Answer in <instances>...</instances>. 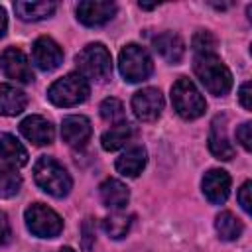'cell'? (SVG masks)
<instances>
[{
    "label": "cell",
    "mask_w": 252,
    "mask_h": 252,
    "mask_svg": "<svg viewBox=\"0 0 252 252\" xmlns=\"http://www.w3.org/2000/svg\"><path fill=\"white\" fill-rule=\"evenodd\" d=\"M217 47V37L207 32V30H199L193 35V49L197 51V55H211Z\"/></svg>",
    "instance_id": "cell-27"
},
{
    "label": "cell",
    "mask_w": 252,
    "mask_h": 252,
    "mask_svg": "<svg viewBox=\"0 0 252 252\" xmlns=\"http://www.w3.org/2000/svg\"><path fill=\"white\" fill-rule=\"evenodd\" d=\"M10 222H8V217L0 211V246H4L8 240H10Z\"/></svg>",
    "instance_id": "cell-31"
},
{
    "label": "cell",
    "mask_w": 252,
    "mask_h": 252,
    "mask_svg": "<svg viewBox=\"0 0 252 252\" xmlns=\"http://www.w3.org/2000/svg\"><path fill=\"white\" fill-rule=\"evenodd\" d=\"M6 28H8V18H6V10L0 6V37L6 33Z\"/></svg>",
    "instance_id": "cell-33"
},
{
    "label": "cell",
    "mask_w": 252,
    "mask_h": 252,
    "mask_svg": "<svg viewBox=\"0 0 252 252\" xmlns=\"http://www.w3.org/2000/svg\"><path fill=\"white\" fill-rule=\"evenodd\" d=\"M238 98H240V104H242L246 110L252 108V102H250V83H248V81L242 83V87H240V91H238Z\"/></svg>",
    "instance_id": "cell-32"
},
{
    "label": "cell",
    "mask_w": 252,
    "mask_h": 252,
    "mask_svg": "<svg viewBox=\"0 0 252 252\" xmlns=\"http://www.w3.org/2000/svg\"><path fill=\"white\" fill-rule=\"evenodd\" d=\"M0 69L12 81H18V83H32L33 81V71L30 65V59L18 47H6L0 53Z\"/></svg>",
    "instance_id": "cell-8"
},
{
    "label": "cell",
    "mask_w": 252,
    "mask_h": 252,
    "mask_svg": "<svg viewBox=\"0 0 252 252\" xmlns=\"http://www.w3.org/2000/svg\"><path fill=\"white\" fill-rule=\"evenodd\" d=\"M250 187H252V183L250 181H244L242 187L238 189V197H236L244 213H250Z\"/></svg>",
    "instance_id": "cell-30"
},
{
    "label": "cell",
    "mask_w": 252,
    "mask_h": 252,
    "mask_svg": "<svg viewBox=\"0 0 252 252\" xmlns=\"http://www.w3.org/2000/svg\"><path fill=\"white\" fill-rule=\"evenodd\" d=\"M154 49L167 61V63H179L183 59V53H185V43L183 39L173 33V32H163L159 35L154 37L152 41Z\"/></svg>",
    "instance_id": "cell-15"
},
{
    "label": "cell",
    "mask_w": 252,
    "mask_h": 252,
    "mask_svg": "<svg viewBox=\"0 0 252 252\" xmlns=\"http://www.w3.org/2000/svg\"><path fill=\"white\" fill-rule=\"evenodd\" d=\"M236 142H240V146L250 152L252 150V136H250V122H242L236 128Z\"/></svg>",
    "instance_id": "cell-29"
},
{
    "label": "cell",
    "mask_w": 252,
    "mask_h": 252,
    "mask_svg": "<svg viewBox=\"0 0 252 252\" xmlns=\"http://www.w3.org/2000/svg\"><path fill=\"white\" fill-rule=\"evenodd\" d=\"M98 193H100V201L104 203V207H108L112 211H122L128 205V199H130L128 187L118 179L102 181L100 187H98Z\"/></svg>",
    "instance_id": "cell-17"
},
{
    "label": "cell",
    "mask_w": 252,
    "mask_h": 252,
    "mask_svg": "<svg viewBox=\"0 0 252 252\" xmlns=\"http://www.w3.org/2000/svg\"><path fill=\"white\" fill-rule=\"evenodd\" d=\"M91 134H93V126L87 116L71 114L65 116L61 122V138L71 148H83L91 140Z\"/></svg>",
    "instance_id": "cell-12"
},
{
    "label": "cell",
    "mask_w": 252,
    "mask_h": 252,
    "mask_svg": "<svg viewBox=\"0 0 252 252\" xmlns=\"http://www.w3.org/2000/svg\"><path fill=\"white\" fill-rule=\"evenodd\" d=\"M171 102H173L175 112L185 120H195V118L203 116V112L207 108V102H205L203 94L193 85V81H189L187 77H179L173 83Z\"/></svg>",
    "instance_id": "cell-6"
},
{
    "label": "cell",
    "mask_w": 252,
    "mask_h": 252,
    "mask_svg": "<svg viewBox=\"0 0 252 252\" xmlns=\"http://www.w3.org/2000/svg\"><path fill=\"white\" fill-rule=\"evenodd\" d=\"M59 252H75V250H73V248H69V246H63Z\"/></svg>",
    "instance_id": "cell-35"
},
{
    "label": "cell",
    "mask_w": 252,
    "mask_h": 252,
    "mask_svg": "<svg viewBox=\"0 0 252 252\" xmlns=\"http://www.w3.org/2000/svg\"><path fill=\"white\" fill-rule=\"evenodd\" d=\"M132 110H134L136 118L142 120V122L158 120L161 110H163V96H161L159 89L146 87V89L134 93V96H132Z\"/></svg>",
    "instance_id": "cell-9"
},
{
    "label": "cell",
    "mask_w": 252,
    "mask_h": 252,
    "mask_svg": "<svg viewBox=\"0 0 252 252\" xmlns=\"http://www.w3.org/2000/svg\"><path fill=\"white\" fill-rule=\"evenodd\" d=\"M81 232H83V248L91 250L93 244H94V220L93 219H85V222L81 226Z\"/></svg>",
    "instance_id": "cell-28"
},
{
    "label": "cell",
    "mask_w": 252,
    "mask_h": 252,
    "mask_svg": "<svg viewBox=\"0 0 252 252\" xmlns=\"http://www.w3.org/2000/svg\"><path fill=\"white\" fill-rule=\"evenodd\" d=\"M26 219V226L32 234L39 236V238H55L59 236V232L63 230V220L61 217L49 209L43 203H33L26 209L24 213Z\"/></svg>",
    "instance_id": "cell-7"
},
{
    "label": "cell",
    "mask_w": 252,
    "mask_h": 252,
    "mask_svg": "<svg viewBox=\"0 0 252 252\" xmlns=\"http://www.w3.org/2000/svg\"><path fill=\"white\" fill-rule=\"evenodd\" d=\"M20 132H22V136L26 140H30L35 146H47L55 138L53 124L47 118L37 116V114H32V116L24 118L20 122Z\"/></svg>",
    "instance_id": "cell-14"
},
{
    "label": "cell",
    "mask_w": 252,
    "mask_h": 252,
    "mask_svg": "<svg viewBox=\"0 0 252 252\" xmlns=\"http://www.w3.org/2000/svg\"><path fill=\"white\" fill-rule=\"evenodd\" d=\"M203 193L209 203L220 205L228 199L230 193V175L224 169H209L201 181Z\"/></svg>",
    "instance_id": "cell-13"
},
{
    "label": "cell",
    "mask_w": 252,
    "mask_h": 252,
    "mask_svg": "<svg viewBox=\"0 0 252 252\" xmlns=\"http://www.w3.org/2000/svg\"><path fill=\"white\" fill-rule=\"evenodd\" d=\"M57 4L55 2H16L14 4V10H16V16L24 22H39V20H45L49 18L53 12H55Z\"/></svg>",
    "instance_id": "cell-21"
},
{
    "label": "cell",
    "mask_w": 252,
    "mask_h": 252,
    "mask_svg": "<svg viewBox=\"0 0 252 252\" xmlns=\"http://www.w3.org/2000/svg\"><path fill=\"white\" fill-rule=\"evenodd\" d=\"M114 14H116L114 2L87 0V2H79V6H77V20L89 28H96V26L110 22L114 18Z\"/></svg>",
    "instance_id": "cell-11"
},
{
    "label": "cell",
    "mask_w": 252,
    "mask_h": 252,
    "mask_svg": "<svg viewBox=\"0 0 252 252\" xmlns=\"http://www.w3.org/2000/svg\"><path fill=\"white\" fill-rule=\"evenodd\" d=\"M140 8H144V10H152V8H156V4H138Z\"/></svg>",
    "instance_id": "cell-34"
},
{
    "label": "cell",
    "mask_w": 252,
    "mask_h": 252,
    "mask_svg": "<svg viewBox=\"0 0 252 252\" xmlns=\"http://www.w3.org/2000/svg\"><path fill=\"white\" fill-rule=\"evenodd\" d=\"M193 69H195V75L199 77V81L203 83V87L211 94L222 96L232 89V73L215 53L197 55L193 61Z\"/></svg>",
    "instance_id": "cell-1"
},
{
    "label": "cell",
    "mask_w": 252,
    "mask_h": 252,
    "mask_svg": "<svg viewBox=\"0 0 252 252\" xmlns=\"http://www.w3.org/2000/svg\"><path fill=\"white\" fill-rule=\"evenodd\" d=\"M28 104V96L24 91L12 85H0V114L2 116H16Z\"/></svg>",
    "instance_id": "cell-20"
},
{
    "label": "cell",
    "mask_w": 252,
    "mask_h": 252,
    "mask_svg": "<svg viewBox=\"0 0 252 252\" xmlns=\"http://www.w3.org/2000/svg\"><path fill=\"white\" fill-rule=\"evenodd\" d=\"M215 228L219 232V236L226 242L230 240H236L240 234H242V222L238 217H234L230 211H222L217 215L215 219Z\"/></svg>",
    "instance_id": "cell-23"
},
{
    "label": "cell",
    "mask_w": 252,
    "mask_h": 252,
    "mask_svg": "<svg viewBox=\"0 0 252 252\" xmlns=\"http://www.w3.org/2000/svg\"><path fill=\"white\" fill-rule=\"evenodd\" d=\"M98 110H100L102 120L108 122V124H122V122H124V116H126L124 104H122L118 98H114V96L104 98V100L100 102V108H98Z\"/></svg>",
    "instance_id": "cell-26"
},
{
    "label": "cell",
    "mask_w": 252,
    "mask_h": 252,
    "mask_svg": "<svg viewBox=\"0 0 252 252\" xmlns=\"http://www.w3.org/2000/svg\"><path fill=\"white\" fill-rule=\"evenodd\" d=\"M146 161H148V154L142 146H132L128 148L122 156H118L114 167L120 175L124 177H136L142 173V169L146 167Z\"/></svg>",
    "instance_id": "cell-16"
},
{
    "label": "cell",
    "mask_w": 252,
    "mask_h": 252,
    "mask_svg": "<svg viewBox=\"0 0 252 252\" xmlns=\"http://www.w3.org/2000/svg\"><path fill=\"white\" fill-rule=\"evenodd\" d=\"M209 150L217 159H222V161H228L234 158V146L228 142L226 132H224V124H219V118H215L211 124Z\"/></svg>",
    "instance_id": "cell-18"
},
{
    "label": "cell",
    "mask_w": 252,
    "mask_h": 252,
    "mask_svg": "<svg viewBox=\"0 0 252 252\" xmlns=\"http://www.w3.org/2000/svg\"><path fill=\"white\" fill-rule=\"evenodd\" d=\"M134 136V128L126 122L122 124H114L110 126V130H106L102 136H100V144L106 152H114V150H120L124 148Z\"/></svg>",
    "instance_id": "cell-22"
},
{
    "label": "cell",
    "mask_w": 252,
    "mask_h": 252,
    "mask_svg": "<svg viewBox=\"0 0 252 252\" xmlns=\"http://www.w3.org/2000/svg\"><path fill=\"white\" fill-rule=\"evenodd\" d=\"M91 93V87L87 79L79 73H69L61 79H57L47 89V98L55 106H77L87 100Z\"/></svg>",
    "instance_id": "cell-5"
},
{
    "label": "cell",
    "mask_w": 252,
    "mask_h": 252,
    "mask_svg": "<svg viewBox=\"0 0 252 252\" xmlns=\"http://www.w3.org/2000/svg\"><path fill=\"white\" fill-rule=\"evenodd\" d=\"M0 158L12 165V167H22L28 163V152L20 144V140L8 132L0 134Z\"/></svg>",
    "instance_id": "cell-19"
},
{
    "label": "cell",
    "mask_w": 252,
    "mask_h": 252,
    "mask_svg": "<svg viewBox=\"0 0 252 252\" xmlns=\"http://www.w3.org/2000/svg\"><path fill=\"white\" fill-rule=\"evenodd\" d=\"M33 179L41 191H45L47 195L57 197V199L69 195V191L73 187V181H71V175L67 173V169L57 159H53L49 156H41L35 161Z\"/></svg>",
    "instance_id": "cell-2"
},
{
    "label": "cell",
    "mask_w": 252,
    "mask_h": 252,
    "mask_svg": "<svg viewBox=\"0 0 252 252\" xmlns=\"http://www.w3.org/2000/svg\"><path fill=\"white\" fill-rule=\"evenodd\" d=\"M32 59L41 71H53L63 63V49L59 43L47 35H41L33 41Z\"/></svg>",
    "instance_id": "cell-10"
},
{
    "label": "cell",
    "mask_w": 252,
    "mask_h": 252,
    "mask_svg": "<svg viewBox=\"0 0 252 252\" xmlns=\"http://www.w3.org/2000/svg\"><path fill=\"white\" fill-rule=\"evenodd\" d=\"M130 224H132V215H126V213H122V211H114L112 215L104 217V220H102L104 232H106L110 238H114V240L124 238L126 232L130 230Z\"/></svg>",
    "instance_id": "cell-24"
},
{
    "label": "cell",
    "mask_w": 252,
    "mask_h": 252,
    "mask_svg": "<svg viewBox=\"0 0 252 252\" xmlns=\"http://www.w3.org/2000/svg\"><path fill=\"white\" fill-rule=\"evenodd\" d=\"M79 75L91 81H106L112 75V57L102 43H91L83 47L75 57Z\"/></svg>",
    "instance_id": "cell-3"
},
{
    "label": "cell",
    "mask_w": 252,
    "mask_h": 252,
    "mask_svg": "<svg viewBox=\"0 0 252 252\" xmlns=\"http://www.w3.org/2000/svg\"><path fill=\"white\" fill-rule=\"evenodd\" d=\"M118 69H120L124 81H128V83H142V81L150 79V75L154 73V61H152L150 53L142 45L128 43V45H124L120 49Z\"/></svg>",
    "instance_id": "cell-4"
},
{
    "label": "cell",
    "mask_w": 252,
    "mask_h": 252,
    "mask_svg": "<svg viewBox=\"0 0 252 252\" xmlns=\"http://www.w3.org/2000/svg\"><path fill=\"white\" fill-rule=\"evenodd\" d=\"M22 187V177L12 165H0V199L14 197Z\"/></svg>",
    "instance_id": "cell-25"
}]
</instances>
